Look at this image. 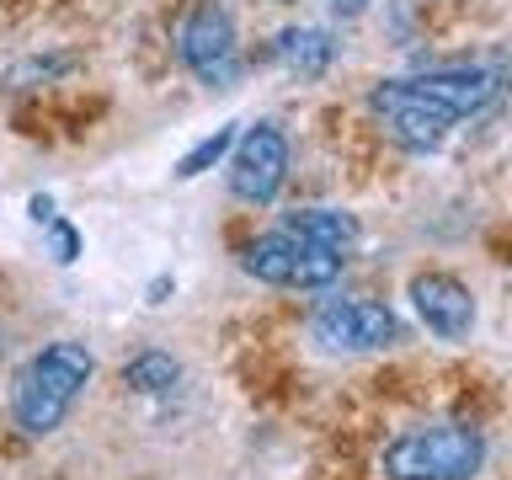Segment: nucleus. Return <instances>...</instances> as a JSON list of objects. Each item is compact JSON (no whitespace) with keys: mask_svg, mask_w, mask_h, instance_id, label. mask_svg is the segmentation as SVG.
Masks as SVG:
<instances>
[{"mask_svg":"<svg viewBox=\"0 0 512 480\" xmlns=\"http://www.w3.org/2000/svg\"><path fill=\"white\" fill-rule=\"evenodd\" d=\"M486 464V438L470 422H427L384 443V480H475Z\"/></svg>","mask_w":512,"mask_h":480,"instance_id":"f03ea898","label":"nucleus"},{"mask_svg":"<svg viewBox=\"0 0 512 480\" xmlns=\"http://www.w3.org/2000/svg\"><path fill=\"white\" fill-rule=\"evenodd\" d=\"M411 80L432 96V102H443L454 118H475V112L491 107L496 91H502V75L486 70V64H438V70H422Z\"/></svg>","mask_w":512,"mask_h":480,"instance_id":"1a4fd4ad","label":"nucleus"},{"mask_svg":"<svg viewBox=\"0 0 512 480\" xmlns=\"http://www.w3.org/2000/svg\"><path fill=\"white\" fill-rule=\"evenodd\" d=\"M368 112H374L384 134L411 155H432L448 139V128L459 123L454 112L443 102H432L416 80H374V86H368Z\"/></svg>","mask_w":512,"mask_h":480,"instance_id":"39448f33","label":"nucleus"},{"mask_svg":"<svg viewBox=\"0 0 512 480\" xmlns=\"http://www.w3.org/2000/svg\"><path fill=\"white\" fill-rule=\"evenodd\" d=\"M59 70H70V59H27L22 70H11V75H6V86H11V91H22V80H48V75H59Z\"/></svg>","mask_w":512,"mask_h":480,"instance_id":"4468645a","label":"nucleus"},{"mask_svg":"<svg viewBox=\"0 0 512 480\" xmlns=\"http://www.w3.org/2000/svg\"><path fill=\"white\" fill-rule=\"evenodd\" d=\"M96 358L80 342H48L22 363V374L11 384V416L27 438H48L64 427V416L75 411L80 390L91 384Z\"/></svg>","mask_w":512,"mask_h":480,"instance_id":"f257e3e1","label":"nucleus"},{"mask_svg":"<svg viewBox=\"0 0 512 480\" xmlns=\"http://www.w3.org/2000/svg\"><path fill=\"white\" fill-rule=\"evenodd\" d=\"M27 214L38 219V224H54V219H59V214H54V198H48V192H38V198L27 203Z\"/></svg>","mask_w":512,"mask_h":480,"instance_id":"dca6fc26","label":"nucleus"},{"mask_svg":"<svg viewBox=\"0 0 512 480\" xmlns=\"http://www.w3.org/2000/svg\"><path fill=\"white\" fill-rule=\"evenodd\" d=\"M310 331L331 352H384L400 342V320L379 299H326L310 315Z\"/></svg>","mask_w":512,"mask_h":480,"instance_id":"423d86ee","label":"nucleus"},{"mask_svg":"<svg viewBox=\"0 0 512 480\" xmlns=\"http://www.w3.org/2000/svg\"><path fill=\"white\" fill-rule=\"evenodd\" d=\"M48 246H54V262H64V267H70L75 256H80V235H75L64 219H54V224H48Z\"/></svg>","mask_w":512,"mask_h":480,"instance_id":"2eb2a0df","label":"nucleus"},{"mask_svg":"<svg viewBox=\"0 0 512 480\" xmlns=\"http://www.w3.org/2000/svg\"><path fill=\"white\" fill-rule=\"evenodd\" d=\"M411 304L422 315V326L443 342H464L475 331V294L448 272H416L411 278Z\"/></svg>","mask_w":512,"mask_h":480,"instance_id":"6e6552de","label":"nucleus"},{"mask_svg":"<svg viewBox=\"0 0 512 480\" xmlns=\"http://www.w3.org/2000/svg\"><path fill=\"white\" fill-rule=\"evenodd\" d=\"M342 262H347L342 251H326V246H315V240H304L294 230L256 235L251 246L240 251V267L267 288H331L342 278Z\"/></svg>","mask_w":512,"mask_h":480,"instance_id":"20e7f679","label":"nucleus"},{"mask_svg":"<svg viewBox=\"0 0 512 480\" xmlns=\"http://www.w3.org/2000/svg\"><path fill=\"white\" fill-rule=\"evenodd\" d=\"M272 59H278L288 75L315 80V75H326V64L336 59V43L320 27H288V32H278V43H272Z\"/></svg>","mask_w":512,"mask_h":480,"instance_id":"9d476101","label":"nucleus"},{"mask_svg":"<svg viewBox=\"0 0 512 480\" xmlns=\"http://www.w3.org/2000/svg\"><path fill=\"white\" fill-rule=\"evenodd\" d=\"M176 59L187 64V75L208 91L235 86L240 75V32L224 0H187V11L176 16Z\"/></svg>","mask_w":512,"mask_h":480,"instance_id":"7ed1b4c3","label":"nucleus"},{"mask_svg":"<svg viewBox=\"0 0 512 480\" xmlns=\"http://www.w3.org/2000/svg\"><path fill=\"white\" fill-rule=\"evenodd\" d=\"M182 379L171 352H139L134 363H123V384L134 395H171V384Z\"/></svg>","mask_w":512,"mask_h":480,"instance_id":"f8f14e48","label":"nucleus"},{"mask_svg":"<svg viewBox=\"0 0 512 480\" xmlns=\"http://www.w3.org/2000/svg\"><path fill=\"white\" fill-rule=\"evenodd\" d=\"M288 182V139L278 123H256L230 150V192L240 203H272Z\"/></svg>","mask_w":512,"mask_h":480,"instance_id":"0eeeda50","label":"nucleus"},{"mask_svg":"<svg viewBox=\"0 0 512 480\" xmlns=\"http://www.w3.org/2000/svg\"><path fill=\"white\" fill-rule=\"evenodd\" d=\"M235 139H240V134H235V123L214 128V134L198 139V144H192V150H187L182 160H176V176H182V182H192V176H203L208 166H219V160L235 150Z\"/></svg>","mask_w":512,"mask_h":480,"instance_id":"ddd939ff","label":"nucleus"},{"mask_svg":"<svg viewBox=\"0 0 512 480\" xmlns=\"http://www.w3.org/2000/svg\"><path fill=\"white\" fill-rule=\"evenodd\" d=\"M283 230L315 240V246H326V251H342V256L358 246V219L342 214V208H294V214L283 219Z\"/></svg>","mask_w":512,"mask_h":480,"instance_id":"9b49d317","label":"nucleus"},{"mask_svg":"<svg viewBox=\"0 0 512 480\" xmlns=\"http://www.w3.org/2000/svg\"><path fill=\"white\" fill-rule=\"evenodd\" d=\"M363 6H368V0H331V11H336V16H358Z\"/></svg>","mask_w":512,"mask_h":480,"instance_id":"f3484780","label":"nucleus"}]
</instances>
